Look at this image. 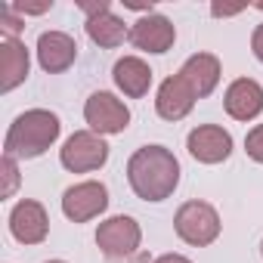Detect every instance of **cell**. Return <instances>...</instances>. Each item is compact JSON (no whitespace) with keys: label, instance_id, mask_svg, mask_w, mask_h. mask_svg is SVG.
<instances>
[{"label":"cell","instance_id":"obj_1","mask_svg":"<svg viewBox=\"0 0 263 263\" xmlns=\"http://www.w3.org/2000/svg\"><path fill=\"white\" fill-rule=\"evenodd\" d=\"M127 183L143 201H164L180 186V161L164 146H143L127 161Z\"/></svg>","mask_w":263,"mask_h":263},{"label":"cell","instance_id":"obj_2","mask_svg":"<svg viewBox=\"0 0 263 263\" xmlns=\"http://www.w3.org/2000/svg\"><path fill=\"white\" fill-rule=\"evenodd\" d=\"M62 134V121L56 111L50 108H28L22 111L10 130H7V140H4V155L10 158H37L44 155Z\"/></svg>","mask_w":263,"mask_h":263},{"label":"cell","instance_id":"obj_3","mask_svg":"<svg viewBox=\"0 0 263 263\" xmlns=\"http://www.w3.org/2000/svg\"><path fill=\"white\" fill-rule=\"evenodd\" d=\"M174 229H177V235H180L186 245H192V248H208V245H214V241L220 238L223 223H220V214H217L214 204L192 198V201L180 204V211L174 214Z\"/></svg>","mask_w":263,"mask_h":263},{"label":"cell","instance_id":"obj_4","mask_svg":"<svg viewBox=\"0 0 263 263\" xmlns=\"http://www.w3.org/2000/svg\"><path fill=\"white\" fill-rule=\"evenodd\" d=\"M105 161H108V143L93 130H74L59 149V164L71 174L99 171Z\"/></svg>","mask_w":263,"mask_h":263},{"label":"cell","instance_id":"obj_5","mask_svg":"<svg viewBox=\"0 0 263 263\" xmlns=\"http://www.w3.org/2000/svg\"><path fill=\"white\" fill-rule=\"evenodd\" d=\"M84 121L93 134L99 137H111V134H124L130 124V108L124 99H118L108 90H96L87 96L84 102Z\"/></svg>","mask_w":263,"mask_h":263},{"label":"cell","instance_id":"obj_6","mask_svg":"<svg viewBox=\"0 0 263 263\" xmlns=\"http://www.w3.org/2000/svg\"><path fill=\"white\" fill-rule=\"evenodd\" d=\"M140 245H143V229H140V223L134 217H127V214H115V217L102 220L99 229H96V248L108 260L137 254Z\"/></svg>","mask_w":263,"mask_h":263},{"label":"cell","instance_id":"obj_7","mask_svg":"<svg viewBox=\"0 0 263 263\" xmlns=\"http://www.w3.org/2000/svg\"><path fill=\"white\" fill-rule=\"evenodd\" d=\"M108 208V189L99 180H84L74 183L62 192V214L71 223H90Z\"/></svg>","mask_w":263,"mask_h":263},{"label":"cell","instance_id":"obj_8","mask_svg":"<svg viewBox=\"0 0 263 263\" xmlns=\"http://www.w3.org/2000/svg\"><path fill=\"white\" fill-rule=\"evenodd\" d=\"M186 149L198 164H220L232 155V134L220 124H198L189 130Z\"/></svg>","mask_w":263,"mask_h":263},{"label":"cell","instance_id":"obj_9","mask_svg":"<svg viewBox=\"0 0 263 263\" xmlns=\"http://www.w3.org/2000/svg\"><path fill=\"white\" fill-rule=\"evenodd\" d=\"M10 235L19 245H41L50 235V217L47 208L34 198H22L10 211Z\"/></svg>","mask_w":263,"mask_h":263},{"label":"cell","instance_id":"obj_10","mask_svg":"<svg viewBox=\"0 0 263 263\" xmlns=\"http://www.w3.org/2000/svg\"><path fill=\"white\" fill-rule=\"evenodd\" d=\"M130 44L143 53H152V56H161L167 53L174 44H177V28L167 16L161 13H146L134 22L130 28Z\"/></svg>","mask_w":263,"mask_h":263},{"label":"cell","instance_id":"obj_11","mask_svg":"<svg viewBox=\"0 0 263 263\" xmlns=\"http://www.w3.org/2000/svg\"><path fill=\"white\" fill-rule=\"evenodd\" d=\"M78 59V41L65 31H44L37 37V62L47 74H62Z\"/></svg>","mask_w":263,"mask_h":263},{"label":"cell","instance_id":"obj_12","mask_svg":"<svg viewBox=\"0 0 263 263\" xmlns=\"http://www.w3.org/2000/svg\"><path fill=\"white\" fill-rule=\"evenodd\" d=\"M223 108L232 121H254L263 111V87L254 78H235L223 93Z\"/></svg>","mask_w":263,"mask_h":263},{"label":"cell","instance_id":"obj_13","mask_svg":"<svg viewBox=\"0 0 263 263\" xmlns=\"http://www.w3.org/2000/svg\"><path fill=\"white\" fill-rule=\"evenodd\" d=\"M192 108H195L192 87L180 74L164 78L161 87H158V93H155V111H158V118H164V121H183Z\"/></svg>","mask_w":263,"mask_h":263},{"label":"cell","instance_id":"obj_14","mask_svg":"<svg viewBox=\"0 0 263 263\" xmlns=\"http://www.w3.org/2000/svg\"><path fill=\"white\" fill-rule=\"evenodd\" d=\"M177 74L192 87L195 99H204V96H211L217 90L220 74H223V65H220V59L214 53H195V56H189L183 62V68Z\"/></svg>","mask_w":263,"mask_h":263},{"label":"cell","instance_id":"obj_15","mask_svg":"<svg viewBox=\"0 0 263 263\" xmlns=\"http://www.w3.org/2000/svg\"><path fill=\"white\" fill-rule=\"evenodd\" d=\"M28 68H31V56L19 37L0 41V93H13L19 84H25Z\"/></svg>","mask_w":263,"mask_h":263},{"label":"cell","instance_id":"obj_16","mask_svg":"<svg viewBox=\"0 0 263 263\" xmlns=\"http://www.w3.org/2000/svg\"><path fill=\"white\" fill-rule=\"evenodd\" d=\"M152 74H155V71H152L149 62L140 59V56H121V59L115 62V68H111L115 87H118L124 96H130V99H140V96L149 93Z\"/></svg>","mask_w":263,"mask_h":263},{"label":"cell","instance_id":"obj_17","mask_svg":"<svg viewBox=\"0 0 263 263\" xmlns=\"http://www.w3.org/2000/svg\"><path fill=\"white\" fill-rule=\"evenodd\" d=\"M84 28H87V37H90L96 47H102V50H115V47H121L124 41H130L127 22H124L121 16H115L111 7L102 10V13H96V16H90V19L84 22Z\"/></svg>","mask_w":263,"mask_h":263},{"label":"cell","instance_id":"obj_18","mask_svg":"<svg viewBox=\"0 0 263 263\" xmlns=\"http://www.w3.org/2000/svg\"><path fill=\"white\" fill-rule=\"evenodd\" d=\"M0 171H4V198H13L16 189H19V164H16V158L4 155V161H0Z\"/></svg>","mask_w":263,"mask_h":263},{"label":"cell","instance_id":"obj_19","mask_svg":"<svg viewBox=\"0 0 263 263\" xmlns=\"http://www.w3.org/2000/svg\"><path fill=\"white\" fill-rule=\"evenodd\" d=\"M245 152H248L251 161L263 164V124H257V127L248 130V137H245Z\"/></svg>","mask_w":263,"mask_h":263},{"label":"cell","instance_id":"obj_20","mask_svg":"<svg viewBox=\"0 0 263 263\" xmlns=\"http://www.w3.org/2000/svg\"><path fill=\"white\" fill-rule=\"evenodd\" d=\"M25 28V22L19 19V16H13V10L10 7H4L0 10V31H4V37H19V31Z\"/></svg>","mask_w":263,"mask_h":263},{"label":"cell","instance_id":"obj_21","mask_svg":"<svg viewBox=\"0 0 263 263\" xmlns=\"http://www.w3.org/2000/svg\"><path fill=\"white\" fill-rule=\"evenodd\" d=\"M50 7H53V0H44V4H25V0H19V4H13L10 10L19 13V16H41V13H47Z\"/></svg>","mask_w":263,"mask_h":263},{"label":"cell","instance_id":"obj_22","mask_svg":"<svg viewBox=\"0 0 263 263\" xmlns=\"http://www.w3.org/2000/svg\"><path fill=\"white\" fill-rule=\"evenodd\" d=\"M251 53L257 56V62H263V22L254 28V34H251Z\"/></svg>","mask_w":263,"mask_h":263},{"label":"cell","instance_id":"obj_23","mask_svg":"<svg viewBox=\"0 0 263 263\" xmlns=\"http://www.w3.org/2000/svg\"><path fill=\"white\" fill-rule=\"evenodd\" d=\"M152 263H192V260H189L186 254H174V251H171V254H161V257H155Z\"/></svg>","mask_w":263,"mask_h":263},{"label":"cell","instance_id":"obj_24","mask_svg":"<svg viewBox=\"0 0 263 263\" xmlns=\"http://www.w3.org/2000/svg\"><path fill=\"white\" fill-rule=\"evenodd\" d=\"M108 263H152V260H149V254L137 251V254H130V257H118V260H108Z\"/></svg>","mask_w":263,"mask_h":263},{"label":"cell","instance_id":"obj_25","mask_svg":"<svg viewBox=\"0 0 263 263\" xmlns=\"http://www.w3.org/2000/svg\"><path fill=\"white\" fill-rule=\"evenodd\" d=\"M245 7H211V13L217 16V19H226V16H238Z\"/></svg>","mask_w":263,"mask_h":263},{"label":"cell","instance_id":"obj_26","mask_svg":"<svg viewBox=\"0 0 263 263\" xmlns=\"http://www.w3.org/2000/svg\"><path fill=\"white\" fill-rule=\"evenodd\" d=\"M44 263H65V260H44Z\"/></svg>","mask_w":263,"mask_h":263},{"label":"cell","instance_id":"obj_27","mask_svg":"<svg viewBox=\"0 0 263 263\" xmlns=\"http://www.w3.org/2000/svg\"><path fill=\"white\" fill-rule=\"evenodd\" d=\"M260 257H263V241H260Z\"/></svg>","mask_w":263,"mask_h":263}]
</instances>
